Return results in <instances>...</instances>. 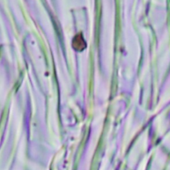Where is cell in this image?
Wrapping results in <instances>:
<instances>
[{"mask_svg":"<svg viewBox=\"0 0 170 170\" xmlns=\"http://www.w3.org/2000/svg\"><path fill=\"white\" fill-rule=\"evenodd\" d=\"M73 47L75 49L78 50H81L83 49H84L85 47H86V44L84 43L83 39H81V41H77V40L76 39H74L73 41Z\"/></svg>","mask_w":170,"mask_h":170,"instance_id":"1","label":"cell"}]
</instances>
